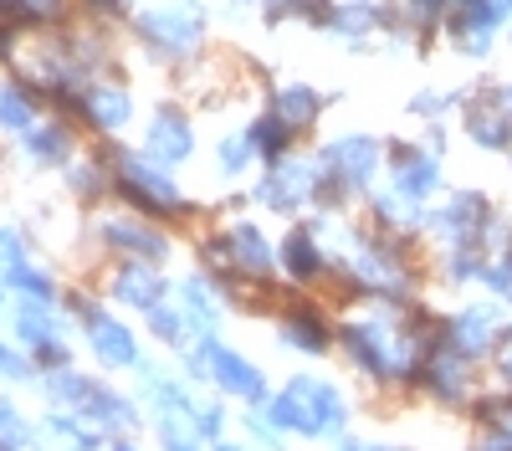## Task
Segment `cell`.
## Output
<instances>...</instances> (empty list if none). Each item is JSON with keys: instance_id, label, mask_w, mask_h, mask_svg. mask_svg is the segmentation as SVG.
Masks as SVG:
<instances>
[{"instance_id": "obj_1", "label": "cell", "mask_w": 512, "mask_h": 451, "mask_svg": "<svg viewBox=\"0 0 512 451\" xmlns=\"http://www.w3.org/2000/svg\"><path fill=\"white\" fill-rule=\"evenodd\" d=\"M113 159V195L128 205V211H139V216H149V221H195L200 216V205L180 190V180H175V170L169 164H159L154 154H134V149H113L108 154Z\"/></svg>"}, {"instance_id": "obj_2", "label": "cell", "mask_w": 512, "mask_h": 451, "mask_svg": "<svg viewBox=\"0 0 512 451\" xmlns=\"http://www.w3.org/2000/svg\"><path fill=\"white\" fill-rule=\"evenodd\" d=\"M262 410L277 421V431L308 436V441H333L349 426V395L323 375H292L282 390H272Z\"/></svg>"}, {"instance_id": "obj_3", "label": "cell", "mask_w": 512, "mask_h": 451, "mask_svg": "<svg viewBox=\"0 0 512 451\" xmlns=\"http://www.w3.org/2000/svg\"><path fill=\"white\" fill-rule=\"evenodd\" d=\"M185 380L190 385H210L216 395H231V400H246V405H267L272 400V385L262 375V364H251L246 354H236L226 339H195L185 354Z\"/></svg>"}, {"instance_id": "obj_4", "label": "cell", "mask_w": 512, "mask_h": 451, "mask_svg": "<svg viewBox=\"0 0 512 451\" xmlns=\"http://www.w3.org/2000/svg\"><path fill=\"white\" fill-rule=\"evenodd\" d=\"M62 308L72 313L77 334H82V344H88V354L98 359V369L118 375V369H134V364L144 359L139 334H134V328H128L113 308H108V298H93V293H67V298H62Z\"/></svg>"}, {"instance_id": "obj_5", "label": "cell", "mask_w": 512, "mask_h": 451, "mask_svg": "<svg viewBox=\"0 0 512 451\" xmlns=\"http://www.w3.org/2000/svg\"><path fill=\"white\" fill-rule=\"evenodd\" d=\"M11 339L36 359V369L72 364V313L62 303L11 298Z\"/></svg>"}, {"instance_id": "obj_6", "label": "cell", "mask_w": 512, "mask_h": 451, "mask_svg": "<svg viewBox=\"0 0 512 451\" xmlns=\"http://www.w3.org/2000/svg\"><path fill=\"white\" fill-rule=\"evenodd\" d=\"M139 36H144V47L169 57V62H190L200 52V41H205V11H200V0H164V6H149L139 21Z\"/></svg>"}, {"instance_id": "obj_7", "label": "cell", "mask_w": 512, "mask_h": 451, "mask_svg": "<svg viewBox=\"0 0 512 451\" xmlns=\"http://www.w3.org/2000/svg\"><path fill=\"white\" fill-rule=\"evenodd\" d=\"M318 190H323V164L282 154L277 164H267V175L251 185L246 200L272 211V216H297V211H308V205H318Z\"/></svg>"}, {"instance_id": "obj_8", "label": "cell", "mask_w": 512, "mask_h": 451, "mask_svg": "<svg viewBox=\"0 0 512 451\" xmlns=\"http://www.w3.org/2000/svg\"><path fill=\"white\" fill-rule=\"evenodd\" d=\"M98 246L108 257H139V262H159V267L175 257V236L164 231V221H149L139 211L103 216L98 221Z\"/></svg>"}, {"instance_id": "obj_9", "label": "cell", "mask_w": 512, "mask_h": 451, "mask_svg": "<svg viewBox=\"0 0 512 451\" xmlns=\"http://www.w3.org/2000/svg\"><path fill=\"white\" fill-rule=\"evenodd\" d=\"M103 298L113 308L128 313H154L164 298H175V282L164 277L159 262H139V257H113V272L103 282Z\"/></svg>"}, {"instance_id": "obj_10", "label": "cell", "mask_w": 512, "mask_h": 451, "mask_svg": "<svg viewBox=\"0 0 512 451\" xmlns=\"http://www.w3.org/2000/svg\"><path fill=\"white\" fill-rule=\"evenodd\" d=\"M512 334V328L502 323V313L492 308V303H477V308H461L446 328H441V344H451L461 359H482V354H492L502 339Z\"/></svg>"}, {"instance_id": "obj_11", "label": "cell", "mask_w": 512, "mask_h": 451, "mask_svg": "<svg viewBox=\"0 0 512 451\" xmlns=\"http://www.w3.org/2000/svg\"><path fill=\"white\" fill-rule=\"evenodd\" d=\"M77 416H88V421H93L98 431H108V436H134V431L149 421V405H144L139 395L113 390L108 380H98L93 395L77 405Z\"/></svg>"}, {"instance_id": "obj_12", "label": "cell", "mask_w": 512, "mask_h": 451, "mask_svg": "<svg viewBox=\"0 0 512 451\" xmlns=\"http://www.w3.org/2000/svg\"><path fill=\"white\" fill-rule=\"evenodd\" d=\"M277 262H282V277H287L292 287H313V282L333 267L318 226H292V231L277 241Z\"/></svg>"}, {"instance_id": "obj_13", "label": "cell", "mask_w": 512, "mask_h": 451, "mask_svg": "<svg viewBox=\"0 0 512 451\" xmlns=\"http://www.w3.org/2000/svg\"><path fill=\"white\" fill-rule=\"evenodd\" d=\"M226 246H231V267L246 277V282H272L282 272L277 262V246L267 241V231L256 221H231L226 226Z\"/></svg>"}, {"instance_id": "obj_14", "label": "cell", "mask_w": 512, "mask_h": 451, "mask_svg": "<svg viewBox=\"0 0 512 451\" xmlns=\"http://www.w3.org/2000/svg\"><path fill=\"white\" fill-rule=\"evenodd\" d=\"M77 113L88 118L103 139H118L128 123H134V93H128L123 82H88L77 98Z\"/></svg>"}, {"instance_id": "obj_15", "label": "cell", "mask_w": 512, "mask_h": 451, "mask_svg": "<svg viewBox=\"0 0 512 451\" xmlns=\"http://www.w3.org/2000/svg\"><path fill=\"white\" fill-rule=\"evenodd\" d=\"M144 154H154L159 164H185L190 154H195V123H190V113H180V108H154V118H149V129H144Z\"/></svg>"}, {"instance_id": "obj_16", "label": "cell", "mask_w": 512, "mask_h": 451, "mask_svg": "<svg viewBox=\"0 0 512 451\" xmlns=\"http://www.w3.org/2000/svg\"><path fill=\"white\" fill-rule=\"evenodd\" d=\"M333 334H338V328H333L313 303H292V308L277 318V344L292 349V354H308V359L328 354V349H333Z\"/></svg>"}, {"instance_id": "obj_17", "label": "cell", "mask_w": 512, "mask_h": 451, "mask_svg": "<svg viewBox=\"0 0 512 451\" xmlns=\"http://www.w3.org/2000/svg\"><path fill=\"white\" fill-rule=\"evenodd\" d=\"M180 303H185V313H190V323H195V334L200 339H221V323H226V293H221V282L210 277L205 267L200 272H190L185 282H180V293H175Z\"/></svg>"}, {"instance_id": "obj_18", "label": "cell", "mask_w": 512, "mask_h": 451, "mask_svg": "<svg viewBox=\"0 0 512 451\" xmlns=\"http://www.w3.org/2000/svg\"><path fill=\"white\" fill-rule=\"evenodd\" d=\"M41 431V446H52V451H108V431H98L88 416H77V410H52L47 405V416L36 421Z\"/></svg>"}, {"instance_id": "obj_19", "label": "cell", "mask_w": 512, "mask_h": 451, "mask_svg": "<svg viewBox=\"0 0 512 451\" xmlns=\"http://www.w3.org/2000/svg\"><path fill=\"white\" fill-rule=\"evenodd\" d=\"M36 123H41V108H36L31 82H21V77H0V134L21 144V139L36 129Z\"/></svg>"}, {"instance_id": "obj_20", "label": "cell", "mask_w": 512, "mask_h": 451, "mask_svg": "<svg viewBox=\"0 0 512 451\" xmlns=\"http://www.w3.org/2000/svg\"><path fill=\"white\" fill-rule=\"evenodd\" d=\"M21 154L36 164V170H62V164L72 159V129H67V118H41L36 129L21 139Z\"/></svg>"}, {"instance_id": "obj_21", "label": "cell", "mask_w": 512, "mask_h": 451, "mask_svg": "<svg viewBox=\"0 0 512 451\" xmlns=\"http://www.w3.org/2000/svg\"><path fill=\"white\" fill-rule=\"evenodd\" d=\"M93 385H98V375H82L77 364H57V369H41V380H36L41 400H47L52 410H77L82 400L93 395Z\"/></svg>"}, {"instance_id": "obj_22", "label": "cell", "mask_w": 512, "mask_h": 451, "mask_svg": "<svg viewBox=\"0 0 512 451\" xmlns=\"http://www.w3.org/2000/svg\"><path fill=\"white\" fill-rule=\"evenodd\" d=\"M441 185V164L431 154H415V149H395V190L415 205H425Z\"/></svg>"}, {"instance_id": "obj_23", "label": "cell", "mask_w": 512, "mask_h": 451, "mask_svg": "<svg viewBox=\"0 0 512 451\" xmlns=\"http://www.w3.org/2000/svg\"><path fill=\"white\" fill-rule=\"evenodd\" d=\"M144 323H149L154 344H159V349H175V354H185V349H190V344L200 339L180 298H164V303H159L154 313H144Z\"/></svg>"}, {"instance_id": "obj_24", "label": "cell", "mask_w": 512, "mask_h": 451, "mask_svg": "<svg viewBox=\"0 0 512 451\" xmlns=\"http://www.w3.org/2000/svg\"><path fill=\"white\" fill-rule=\"evenodd\" d=\"M6 282H11V298H26V303H62V298H67L62 282H57V272L41 267L36 257L11 262V267H6Z\"/></svg>"}, {"instance_id": "obj_25", "label": "cell", "mask_w": 512, "mask_h": 451, "mask_svg": "<svg viewBox=\"0 0 512 451\" xmlns=\"http://www.w3.org/2000/svg\"><path fill=\"white\" fill-rule=\"evenodd\" d=\"M62 180H67V190L82 200V205H93V200H103L108 190H113V170H108V159H67L62 164Z\"/></svg>"}, {"instance_id": "obj_26", "label": "cell", "mask_w": 512, "mask_h": 451, "mask_svg": "<svg viewBox=\"0 0 512 451\" xmlns=\"http://www.w3.org/2000/svg\"><path fill=\"white\" fill-rule=\"evenodd\" d=\"M292 123L272 108V113H262V118H251V129H246V139H251V149H256V159L262 164H277L282 154H287V144H292Z\"/></svg>"}, {"instance_id": "obj_27", "label": "cell", "mask_w": 512, "mask_h": 451, "mask_svg": "<svg viewBox=\"0 0 512 451\" xmlns=\"http://www.w3.org/2000/svg\"><path fill=\"white\" fill-rule=\"evenodd\" d=\"M272 108H277V113L292 123L297 134H303V129H313V123H318V113H323V98L308 88V82H287V88H277Z\"/></svg>"}, {"instance_id": "obj_28", "label": "cell", "mask_w": 512, "mask_h": 451, "mask_svg": "<svg viewBox=\"0 0 512 451\" xmlns=\"http://www.w3.org/2000/svg\"><path fill=\"white\" fill-rule=\"evenodd\" d=\"M0 451H41L36 421L26 416L11 395H0Z\"/></svg>"}, {"instance_id": "obj_29", "label": "cell", "mask_w": 512, "mask_h": 451, "mask_svg": "<svg viewBox=\"0 0 512 451\" xmlns=\"http://www.w3.org/2000/svg\"><path fill=\"white\" fill-rule=\"evenodd\" d=\"M466 134H472L482 149H507L512 144V118L502 113V103H497V113L492 108H472L466 113Z\"/></svg>"}, {"instance_id": "obj_30", "label": "cell", "mask_w": 512, "mask_h": 451, "mask_svg": "<svg viewBox=\"0 0 512 451\" xmlns=\"http://www.w3.org/2000/svg\"><path fill=\"white\" fill-rule=\"evenodd\" d=\"M251 164H256V149H251L246 134H226V139L216 144V170H221L226 180H241Z\"/></svg>"}, {"instance_id": "obj_31", "label": "cell", "mask_w": 512, "mask_h": 451, "mask_svg": "<svg viewBox=\"0 0 512 451\" xmlns=\"http://www.w3.org/2000/svg\"><path fill=\"white\" fill-rule=\"evenodd\" d=\"M0 380H11V385H36V380H41L36 359H31L21 344H11L6 334H0Z\"/></svg>"}, {"instance_id": "obj_32", "label": "cell", "mask_w": 512, "mask_h": 451, "mask_svg": "<svg viewBox=\"0 0 512 451\" xmlns=\"http://www.w3.org/2000/svg\"><path fill=\"white\" fill-rule=\"evenodd\" d=\"M241 426H246V436L262 446V451H282V436H287V431H277V421L267 416L262 405H251L246 416H241Z\"/></svg>"}, {"instance_id": "obj_33", "label": "cell", "mask_w": 512, "mask_h": 451, "mask_svg": "<svg viewBox=\"0 0 512 451\" xmlns=\"http://www.w3.org/2000/svg\"><path fill=\"white\" fill-rule=\"evenodd\" d=\"M190 421H195V436L200 441H221L226 436V405H221V395L216 400H200Z\"/></svg>"}, {"instance_id": "obj_34", "label": "cell", "mask_w": 512, "mask_h": 451, "mask_svg": "<svg viewBox=\"0 0 512 451\" xmlns=\"http://www.w3.org/2000/svg\"><path fill=\"white\" fill-rule=\"evenodd\" d=\"M26 257H31V241H26V231H21V226H11V221H0V267L26 262Z\"/></svg>"}, {"instance_id": "obj_35", "label": "cell", "mask_w": 512, "mask_h": 451, "mask_svg": "<svg viewBox=\"0 0 512 451\" xmlns=\"http://www.w3.org/2000/svg\"><path fill=\"white\" fill-rule=\"evenodd\" d=\"M6 6L21 21H57L62 16V0H6Z\"/></svg>"}, {"instance_id": "obj_36", "label": "cell", "mask_w": 512, "mask_h": 451, "mask_svg": "<svg viewBox=\"0 0 512 451\" xmlns=\"http://www.w3.org/2000/svg\"><path fill=\"white\" fill-rule=\"evenodd\" d=\"M333 451H374V446L359 441V436H333Z\"/></svg>"}, {"instance_id": "obj_37", "label": "cell", "mask_w": 512, "mask_h": 451, "mask_svg": "<svg viewBox=\"0 0 512 451\" xmlns=\"http://www.w3.org/2000/svg\"><path fill=\"white\" fill-rule=\"evenodd\" d=\"M108 451H144V446H139L134 436H113V441H108Z\"/></svg>"}, {"instance_id": "obj_38", "label": "cell", "mask_w": 512, "mask_h": 451, "mask_svg": "<svg viewBox=\"0 0 512 451\" xmlns=\"http://www.w3.org/2000/svg\"><path fill=\"white\" fill-rule=\"evenodd\" d=\"M0 308H11V282H6V267H0Z\"/></svg>"}, {"instance_id": "obj_39", "label": "cell", "mask_w": 512, "mask_h": 451, "mask_svg": "<svg viewBox=\"0 0 512 451\" xmlns=\"http://www.w3.org/2000/svg\"><path fill=\"white\" fill-rule=\"evenodd\" d=\"M88 6H98V11H123L128 0H88Z\"/></svg>"}, {"instance_id": "obj_40", "label": "cell", "mask_w": 512, "mask_h": 451, "mask_svg": "<svg viewBox=\"0 0 512 451\" xmlns=\"http://www.w3.org/2000/svg\"><path fill=\"white\" fill-rule=\"evenodd\" d=\"M210 451H246V446H241V441H226V436H221V441H210Z\"/></svg>"}, {"instance_id": "obj_41", "label": "cell", "mask_w": 512, "mask_h": 451, "mask_svg": "<svg viewBox=\"0 0 512 451\" xmlns=\"http://www.w3.org/2000/svg\"><path fill=\"white\" fill-rule=\"evenodd\" d=\"M502 375H507V385H512V354L502 359Z\"/></svg>"}, {"instance_id": "obj_42", "label": "cell", "mask_w": 512, "mask_h": 451, "mask_svg": "<svg viewBox=\"0 0 512 451\" xmlns=\"http://www.w3.org/2000/svg\"><path fill=\"white\" fill-rule=\"evenodd\" d=\"M374 451H405V446H374Z\"/></svg>"}]
</instances>
